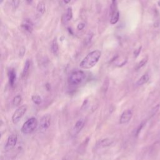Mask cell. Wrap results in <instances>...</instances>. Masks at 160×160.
<instances>
[{"label":"cell","instance_id":"22","mask_svg":"<svg viewBox=\"0 0 160 160\" xmlns=\"http://www.w3.org/2000/svg\"><path fill=\"white\" fill-rule=\"evenodd\" d=\"M144 124H145V123L143 121V122H142V123H141V125L138 127V128H137V129H136V133H135V135H136V136H137L139 134V132L141 131V130L142 128L144 126Z\"/></svg>","mask_w":160,"mask_h":160},{"label":"cell","instance_id":"15","mask_svg":"<svg viewBox=\"0 0 160 160\" xmlns=\"http://www.w3.org/2000/svg\"><path fill=\"white\" fill-rule=\"evenodd\" d=\"M51 51L53 53L54 55L55 56H58L59 54V46H58V44L57 42L56 39H54L52 43L51 46Z\"/></svg>","mask_w":160,"mask_h":160},{"label":"cell","instance_id":"7","mask_svg":"<svg viewBox=\"0 0 160 160\" xmlns=\"http://www.w3.org/2000/svg\"><path fill=\"white\" fill-rule=\"evenodd\" d=\"M133 116V112L131 110H126L123 112L121 114L119 123L121 125L126 124L129 122V121L131 120V118Z\"/></svg>","mask_w":160,"mask_h":160},{"label":"cell","instance_id":"29","mask_svg":"<svg viewBox=\"0 0 160 160\" xmlns=\"http://www.w3.org/2000/svg\"><path fill=\"white\" fill-rule=\"evenodd\" d=\"M62 160H68V159L66 158H63Z\"/></svg>","mask_w":160,"mask_h":160},{"label":"cell","instance_id":"20","mask_svg":"<svg viewBox=\"0 0 160 160\" xmlns=\"http://www.w3.org/2000/svg\"><path fill=\"white\" fill-rule=\"evenodd\" d=\"M113 143V141L110 139H103L100 142V144L103 146V147H106L108 146H110L111 144Z\"/></svg>","mask_w":160,"mask_h":160},{"label":"cell","instance_id":"10","mask_svg":"<svg viewBox=\"0 0 160 160\" xmlns=\"http://www.w3.org/2000/svg\"><path fill=\"white\" fill-rule=\"evenodd\" d=\"M73 18V11L71 8H68L65 12V13L63 15L61 18V22L63 24H66L69 21L71 20Z\"/></svg>","mask_w":160,"mask_h":160},{"label":"cell","instance_id":"31","mask_svg":"<svg viewBox=\"0 0 160 160\" xmlns=\"http://www.w3.org/2000/svg\"><path fill=\"white\" fill-rule=\"evenodd\" d=\"M1 160H4V159H3V158H1Z\"/></svg>","mask_w":160,"mask_h":160},{"label":"cell","instance_id":"6","mask_svg":"<svg viewBox=\"0 0 160 160\" xmlns=\"http://www.w3.org/2000/svg\"><path fill=\"white\" fill-rule=\"evenodd\" d=\"M51 125V116L49 114H46L42 116L40 120V127L41 130L46 131L49 128Z\"/></svg>","mask_w":160,"mask_h":160},{"label":"cell","instance_id":"16","mask_svg":"<svg viewBox=\"0 0 160 160\" xmlns=\"http://www.w3.org/2000/svg\"><path fill=\"white\" fill-rule=\"evenodd\" d=\"M31 100H32V101L37 105H40L43 102V100H42L41 97L39 95H33L31 96Z\"/></svg>","mask_w":160,"mask_h":160},{"label":"cell","instance_id":"14","mask_svg":"<svg viewBox=\"0 0 160 160\" xmlns=\"http://www.w3.org/2000/svg\"><path fill=\"white\" fill-rule=\"evenodd\" d=\"M120 18V13L119 11L117 10L115 12L111 13V19H110V23L111 25H115L118 23Z\"/></svg>","mask_w":160,"mask_h":160},{"label":"cell","instance_id":"1","mask_svg":"<svg viewBox=\"0 0 160 160\" xmlns=\"http://www.w3.org/2000/svg\"><path fill=\"white\" fill-rule=\"evenodd\" d=\"M101 56V52L100 50H95L88 54L87 56L81 61L79 67L88 69L94 67L99 61Z\"/></svg>","mask_w":160,"mask_h":160},{"label":"cell","instance_id":"5","mask_svg":"<svg viewBox=\"0 0 160 160\" xmlns=\"http://www.w3.org/2000/svg\"><path fill=\"white\" fill-rule=\"evenodd\" d=\"M18 141V136L16 134H11L7 141V143L5 146V151H8L11 150L12 149H13L16 144Z\"/></svg>","mask_w":160,"mask_h":160},{"label":"cell","instance_id":"8","mask_svg":"<svg viewBox=\"0 0 160 160\" xmlns=\"http://www.w3.org/2000/svg\"><path fill=\"white\" fill-rule=\"evenodd\" d=\"M85 125V121L84 119H79L76 121L72 129V134L76 135L82 130Z\"/></svg>","mask_w":160,"mask_h":160},{"label":"cell","instance_id":"11","mask_svg":"<svg viewBox=\"0 0 160 160\" xmlns=\"http://www.w3.org/2000/svg\"><path fill=\"white\" fill-rule=\"evenodd\" d=\"M21 28L28 33H31L33 30V24L30 20L26 19L21 24Z\"/></svg>","mask_w":160,"mask_h":160},{"label":"cell","instance_id":"24","mask_svg":"<svg viewBox=\"0 0 160 160\" xmlns=\"http://www.w3.org/2000/svg\"><path fill=\"white\" fill-rule=\"evenodd\" d=\"M141 47H140L139 49L135 50V51H134V54L135 57H137V56L139 55V53H140V51H141Z\"/></svg>","mask_w":160,"mask_h":160},{"label":"cell","instance_id":"25","mask_svg":"<svg viewBox=\"0 0 160 160\" xmlns=\"http://www.w3.org/2000/svg\"><path fill=\"white\" fill-rule=\"evenodd\" d=\"M25 48H23L22 49L20 50V56L21 57H23L25 54Z\"/></svg>","mask_w":160,"mask_h":160},{"label":"cell","instance_id":"9","mask_svg":"<svg viewBox=\"0 0 160 160\" xmlns=\"http://www.w3.org/2000/svg\"><path fill=\"white\" fill-rule=\"evenodd\" d=\"M8 81H9L10 86L12 88H14L16 83V73L15 69L12 68L9 69L8 72Z\"/></svg>","mask_w":160,"mask_h":160},{"label":"cell","instance_id":"18","mask_svg":"<svg viewBox=\"0 0 160 160\" xmlns=\"http://www.w3.org/2000/svg\"><path fill=\"white\" fill-rule=\"evenodd\" d=\"M37 11L38 12L41 14V15H43L45 12L46 8H45V5L43 3H39L38 5H37Z\"/></svg>","mask_w":160,"mask_h":160},{"label":"cell","instance_id":"21","mask_svg":"<svg viewBox=\"0 0 160 160\" xmlns=\"http://www.w3.org/2000/svg\"><path fill=\"white\" fill-rule=\"evenodd\" d=\"M20 4V0H12V5L14 9H16Z\"/></svg>","mask_w":160,"mask_h":160},{"label":"cell","instance_id":"4","mask_svg":"<svg viewBox=\"0 0 160 160\" xmlns=\"http://www.w3.org/2000/svg\"><path fill=\"white\" fill-rule=\"evenodd\" d=\"M28 110V106L26 105H23L15 111L12 116V121L14 124L18 123L20 120L22 118V117L25 115L26 111Z\"/></svg>","mask_w":160,"mask_h":160},{"label":"cell","instance_id":"28","mask_svg":"<svg viewBox=\"0 0 160 160\" xmlns=\"http://www.w3.org/2000/svg\"><path fill=\"white\" fill-rule=\"evenodd\" d=\"M158 5L160 7V0H159V1H158Z\"/></svg>","mask_w":160,"mask_h":160},{"label":"cell","instance_id":"13","mask_svg":"<svg viewBox=\"0 0 160 160\" xmlns=\"http://www.w3.org/2000/svg\"><path fill=\"white\" fill-rule=\"evenodd\" d=\"M30 66H31V62H30V59H27L25 62V66H24V68L23 69V72H22V78H26L28 76Z\"/></svg>","mask_w":160,"mask_h":160},{"label":"cell","instance_id":"17","mask_svg":"<svg viewBox=\"0 0 160 160\" xmlns=\"http://www.w3.org/2000/svg\"><path fill=\"white\" fill-rule=\"evenodd\" d=\"M22 101V97L21 95H16V96L14 97L13 100V105L15 106H18L20 105Z\"/></svg>","mask_w":160,"mask_h":160},{"label":"cell","instance_id":"2","mask_svg":"<svg viewBox=\"0 0 160 160\" xmlns=\"http://www.w3.org/2000/svg\"><path fill=\"white\" fill-rule=\"evenodd\" d=\"M85 74L83 71L77 70L72 72L68 78V83L71 85L76 86L83 83L85 79Z\"/></svg>","mask_w":160,"mask_h":160},{"label":"cell","instance_id":"3","mask_svg":"<svg viewBox=\"0 0 160 160\" xmlns=\"http://www.w3.org/2000/svg\"><path fill=\"white\" fill-rule=\"evenodd\" d=\"M38 126V121L37 120L32 117L28 119L22 126L21 132L23 134H28L33 132Z\"/></svg>","mask_w":160,"mask_h":160},{"label":"cell","instance_id":"30","mask_svg":"<svg viewBox=\"0 0 160 160\" xmlns=\"http://www.w3.org/2000/svg\"><path fill=\"white\" fill-rule=\"evenodd\" d=\"M3 2V0H0V3L2 4Z\"/></svg>","mask_w":160,"mask_h":160},{"label":"cell","instance_id":"27","mask_svg":"<svg viewBox=\"0 0 160 160\" xmlns=\"http://www.w3.org/2000/svg\"><path fill=\"white\" fill-rule=\"evenodd\" d=\"M25 1H26L28 4H31V3L33 2V0H25Z\"/></svg>","mask_w":160,"mask_h":160},{"label":"cell","instance_id":"12","mask_svg":"<svg viewBox=\"0 0 160 160\" xmlns=\"http://www.w3.org/2000/svg\"><path fill=\"white\" fill-rule=\"evenodd\" d=\"M149 79V74L148 73H145L143 74L136 82V85L137 86H142L144 84H146Z\"/></svg>","mask_w":160,"mask_h":160},{"label":"cell","instance_id":"19","mask_svg":"<svg viewBox=\"0 0 160 160\" xmlns=\"http://www.w3.org/2000/svg\"><path fill=\"white\" fill-rule=\"evenodd\" d=\"M148 61V58H145L144 59H143L142 60H141L136 65V68H135V69L136 70H138L139 69H141L142 67H143L147 63Z\"/></svg>","mask_w":160,"mask_h":160},{"label":"cell","instance_id":"26","mask_svg":"<svg viewBox=\"0 0 160 160\" xmlns=\"http://www.w3.org/2000/svg\"><path fill=\"white\" fill-rule=\"evenodd\" d=\"M63 2L64 4H68L71 2V0H63Z\"/></svg>","mask_w":160,"mask_h":160},{"label":"cell","instance_id":"23","mask_svg":"<svg viewBox=\"0 0 160 160\" xmlns=\"http://www.w3.org/2000/svg\"><path fill=\"white\" fill-rule=\"evenodd\" d=\"M85 26V23H79V24L78 25L77 28H78V30H83V29H84Z\"/></svg>","mask_w":160,"mask_h":160}]
</instances>
